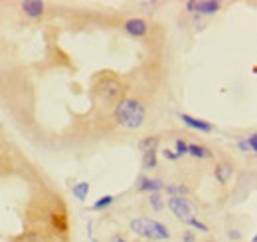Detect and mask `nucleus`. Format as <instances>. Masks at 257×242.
Here are the masks:
<instances>
[{
	"instance_id": "nucleus-22",
	"label": "nucleus",
	"mask_w": 257,
	"mask_h": 242,
	"mask_svg": "<svg viewBox=\"0 0 257 242\" xmlns=\"http://www.w3.org/2000/svg\"><path fill=\"white\" fill-rule=\"evenodd\" d=\"M162 155H164L166 159H170V161H176V155H174V151H170V149H164Z\"/></svg>"
},
{
	"instance_id": "nucleus-24",
	"label": "nucleus",
	"mask_w": 257,
	"mask_h": 242,
	"mask_svg": "<svg viewBox=\"0 0 257 242\" xmlns=\"http://www.w3.org/2000/svg\"><path fill=\"white\" fill-rule=\"evenodd\" d=\"M113 242H127V240H125V238H121V236H115V238H113Z\"/></svg>"
},
{
	"instance_id": "nucleus-13",
	"label": "nucleus",
	"mask_w": 257,
	"mask_h": 242,
	"mask_svg": "<svg viewBox=\"0 0 257 242\" xmlns=\"http://www.w3.org/2000/svg\"><path fill=\"white\" fill-rule=\"evenodd\" d=\"M71 193H73V197L77 201H85L87 195H89V183H77V185H73Z\"/></svg>"
},
{
	"instance_id": "nucleus-18",
	"label": "nucleus",
	"mask_w": 257,
	"mask_h": 242,
	"mask_svg": "<svg viewBox=\"0 0 257 242\" xmlns=\"http://www.w3.org/2000/svg\"><path fill=\"white\" fill-rule=\"evenodd\" d=\"M174 155H176V159L188 155V143H184V139H176V143H174Z\"/></svg>"
},
{
	"instance_id": "nucleus-3",
	"label": "nucleus",
	"mask_w": 257,
	"mask_h": 242,
	"mask_svg": "<svg viewBox=\"0 0 257 242\" xmlns=\"http://www.w3.org/2000/svg\"><path fill=\"white\" fill-rule=\"evenodd\" d=\"M97 94L101 96V100L113 102V100H117V98L123 94V86H121L115 77L105 75V77H101V82L97 84Z\"/></svg>"
},
{
	"instance_id": "nucleus-16",
	"label": "nucleus",
	"mask_w": 257,
	"mask_h": 242,
	"mask_svg": "<svg viewBox=\"0 0 257 242\" xmlns=\"http://www.w3.org/2000/svg\"><path fill=\"white\" fill-rule=\"evenodd\" d=\"M14 242H48L40 232H24L20 236H16Z\"/></svg>"
},
{
	"instance_id": "nucleus-15",
	"label": "nucleus",
	"mask_w": 257,
	"mask_h": 242,
	"mask_svg": "<svg viewBox=\"0 0 257 242\" xmlns=\"http://www.w3.org/2000/svg\"><path fill=\"white\" fill-rule=\"evenodd\" d=\"M143 169L145 171H153L157 169V151H147L143 157Z\"/></svg>"
},
{
	"instance_id": "nucleus-20",
	"label": "nucleus",
	"mask_w": 257,
	"mask_h": 242,
	"mask_svg": "<svg viewBox=\"0 0 257 242\" xmlns=\"http://www.w3.org/2000/svg\"><path fill=\"white\" fill-rule=\"evenodd\" d=\"M188 224H190V226H194V228H198V230H202V232H208V226H206L204 222H200L196 216H192V218L188 220Z\"/></svg>"
},
{
	"instance_id": "nucleus-19",
	"label": "nucleus",
	"mask_w": 257,
	"mask_h": 242,
	"mask_svg": "<svg viewBox=\"0 0 257 242\" xmlns=\"http://www.w3.org/2000/svg\"><path fill=\"white\" fill-rule=\"evenodd\" d=\"M115 199L111 197V195H105V197H101L97 203H93V210H101V208H105V207H109L111 203H113Z\"/></svg>"
},
{
	"instance_id": "nucleus-17",
	"label": "nucleus",
	"mask_w": 257,
	"mask_h": 242,
	"mask_svg": "<svg viewBox=\"0 0 257 242\" xmlns=\"http://www.w3.org/2000/svg\"><path fill=\"white\" fill-rule=\"evenodd\" d=\"M166 193H168L170 197H186L188 189H186L184 185H168V187H166Z\"/></svg>"
},
{
	"instance_id": "nucleus-9",
	"label": "nucleus",
	"mask_w": 257,
	"mask_h": 242,
	"mask_svg": "<svg viewBox=\"0 0 257 242\" xmlns=\"http://www.w3.org/2000/svg\"><path fill=\"white\" fill-rule=\"evenodd\" d=\"M237 147H239L241 153H251V155L257 153V135L251 133L247 137H239L237 139Z\"/></svg>"
},
{
	"instance_id": "nucleus-12",
	"label": "nucleus",
	"mask_w": 257,
	"mask_h": 242,
	"mask_svg": "<svg viewBox=\"0 0 257 242\" xmlns=\"http://www.w3.org/2000/svg\"><path fill=\"white\" fill-rule=\"evenodd\" d=\"M159 143H161V137H145L139 141V149L143 151V153H147V151H157V147H159Z\"/></svg>"
},
{
	"instance_id": "nucleus-23",
	"label": "nucleus",
	"mask_w": 257,
	"mask_h": 242,
	"mask_svg": "<svg viewBox=\"0 0 257 242\" xmlns=\"http://www.w3.org/2000/svg\"><path fill=\"white\" fill-rule=\"evenodd\" d=\"M182 240H184V242H194V236L190 234V232H186V234L182 236Z\"/></svg>"
},
{
	"instance_id": "nucleus-4",
	"label": "nucleus",
	"mask_w": 257,
	"mask_h": 242,
	"mask_svg": "<svg viewBox=\"0 0 257 242\" xmlns=\"http://www.w3.org/2000/svg\"><path fill=\"white\" fill-rule=\"evenodd\" d=\"M168 208L184 222H188L194 216V208L190 205V201H186L184 197H170L168 199Z\"/></svg>"
},
{
	"instance_id": "nucleus-10",
	"label": "nucleus",
	"mask_w": 257,
	"mask_h": 242,
	"mask_svg": "<svg viewBox=\"0 0 257 242\" xmlns=\"http://www.w3.org/2000/svg\"><path fill=\"white\" fill-rule=\"evenodd\" d=\"M231 175H233V167L229 163H220L216 167V171H214V177H216V181L220 185H227V181L231 179Z\"/></svg>"
},
{
	"instance_id": "nucleus-21",
	"label": "nucleus",
	"mask_w": 257,
	"mask_h": 242,
	"mask_svg": "<svg viewBox=\"0 0 257 242\" xmlns=\"http://www.w3.org/2000/svg\"><path fill=\"white\" fill-rule=\"evenodd\" d=\"M151 207L155 208V210H161V208H162V203H161L159 193H153V195H151Z\"/></svg>"
},
{
	"instance_id": "nucleus-1",
	"label": "nucleus",
	"mask_w": 257,
	"mask_h": 242,
	"mask_svg": "<svg viewBox=\"0 0 257 242\" xmlns=\"http://www.w3.org/2000/svg\"><path fill=\"white\" fill-rule=\"evenodd\" d=\"M115 119H117L119 127L135 131V129H141L145 125L147 109H145V105L141 104V102H137V100H123L115 107Z\"/></svg>"
},
{
	"instance_id": "nucleus-6",
	"label": "nucleus",
	"mask_w": 257,
	"mask_h": 242,
	"mask_svg": "<svg viewBox=\"0 0 257 242\" xmlns=\"http://www.w3.org/2000/svg\"><path fill=\"white\" fill-rule=\"evenodd\" d=\"M180 121H184V125H188L190 129H196L200 133H210L214 129V125L210 121H204V119H198V117H192L188 113H180Z\"/></svg>"
},
{
	"instance_id": "nucleus-2",
	"label": "nucleus",
	"mask_w": 257,
	"mask_h": 242,
	"mask_svg": "<svg viewBox=\"0 0 257 242\" xmlns=\"http://www.w3.org/2000/svg\"><path fill=\"white\" fill-rule=\"evenodd\" d=\"M131 232H135L137 236H143V238H151V240H168L170 238V232L162 222L147 218V216L131 220Z\"/></svg>"
},
{
	"instance_id": "nucleus-11",
	"label": "nucleus",
	"mask_w": 257,
	"mask_h": 242,
	"mask_svg": "<svg viewBox=\"0 0 257 242\" xmlns=\"http://www.w3.org/2000/svg\"><path fill=\"white\" fill-rule=\"evenodd\" d=\"M162 189V181L161 179H149V177H145V179H141V185H139V191H143V193H159Z\"/></svg>"
},
{
	"instance_id": "nucleus-7",
	"label": "nucleus",
	"mask_w": 257,
	"mask_h": 242,
	"mask_svg": "<svg viewBox=\"0 0 257 242\" xmlns=\"http://www.w3.org/2000/svg\"><path fill=\"white\" fill-rule=\"evenodd\" d=\"M125 30H127L131 36H135V38H141V36L147 34L149 26H147V22H145L143 18H131V20L125 22Z\"/></svg>"
},
{
	"instance_id": "nucleus-14",
	"label": "nucleus",
	"mask_w": 257,
	"mask_h": 242,
	"mask_svg": "<svg viewBox=\"0 0 257 242\" xmlns=\"http://www.w3.org/2000/svg\"><path fill=\"white\" fill-rule=\"evenodd\" d=\"M188 153L192 155V157H196V159H208L212 153L206 149V147H202V145H196V143H192V145H188Z\"/></svg>"
},
{
	"instance_id": "nucleus-5",
	"label": "nucleus",
	"mask_w": 257,
	"mask_h": 242,
	"mask_svg": "<svg viewBox=\"0 0 257 242\" xmlns=\"http://www.w3.org/2000/svg\"><path fill=\"white\" fill-rule=\"evenodd\" d=\"M184 8L188 12H198V14H216L220 10V2H216V0H202V2L188 0L184 4Z\"/></svg>"
},
{
	"instance_id": "nucleus-8",
	"label": "nucleus",
	"mask_w": 257,
	"mask_h": 242,
	"mask_svg": "<svg viewBox=\"0 0 257 242\" xmlns=\"http://www.w3.org/2000/svg\"><path fill=\"white\" fill-rule=\"evenodd\" d=\"M44 8L46 6L40 0H26V2H22V10H24V14L28 18H40L44 14Z\"/></svg>"
}]
</instances>
